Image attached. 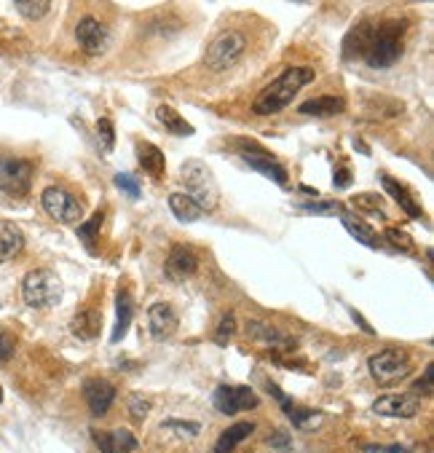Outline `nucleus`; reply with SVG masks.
I'll use <instances>...</instances> for the list:
<instances>
[{"mask_svg":"<svg viewBox=\"0 0 434 453\" xmlns=\"http://www.w3.org/2000/svg\"><path fill=\"white\" fill-rule=\"evenodd\" d=\"M314 81H316L314 67H287L277 81H271V83L255 97L252 113H257V116L279 113V110H284L292 99L298 97V92H301L303 86H309Z\"/></svg>","mask_w":434,"mask_h":453,"instance_id":"nucleus-1","label":"nucleus"},{"mask_svg":"<svg viewBox=\"0 0 434 453\" xmlns=\"http://www.w3.org/2000/svg\"><path fill=\"white\" fill-rule=\"evenodd\" d=\"M338 218H341L346 231H348L357 242H362V244H368V247H378V233H375V228H370L365 220H359V218L351 215V212H341Z\"/></svg>","mask_w":434,"mask_h":453,"instance_id":"nucleus-26","label":"nucleus"},{"mask_svg":"<svg viewBox=\"0 0 434 453\" xmlns=\"http://www.w3.org/2000/svg\"><path fill=\"white\" fill-rule=\"evenodd\" d=\"M126 405H129V413H131L134 421H142L151 413V402H148L145 397H140V394H131V397L126 400Z\"/></svg>","mask_w":434,"mask_h":453,"instance_id":"nucleus-35","label":"nucleus"},{"mask_svg":"<svg viewBox=\"0 0 434 453\" xmlns=\"http://www.w3.org/2000/svg\"><path fill=\"white\" fill-rule=\"evenodd\" d=\"M116 185H118V191H124L129 198H140V185H137V180L131 177V174H116Z\"/></svg>","mask_w":434,"mask_h":453,"instance_id":"nucleus-37","label":"nucleus"},{"mask_svg":"<svg viewBox=\"0 0 434 453\" xmlns=\"http://www.w3.org/2000/svg\"><path fill=\"white\" fill-rule=\"evenodd\" d=\"M97 448L102 453H131L137 448V437L129 429H110V432H94Z\"/></svg>","mask_w":434,"mask_h":453,"instance_id":"nucleus-16","label":"nucleus"},{"mask_svg":"<svg viewBox=\"0 0 434 453\" xmlns=\"http://www.w3.org/2000/svg\"><path fill=\"white\" fill-rule=\"evenodd\" d=\"M370 367V376L375 378V384L381 387H392V384H400L403 378H407L413 373V362L410 357L400 352V349H381L370 357L368 362Z\"/></svg>","mask_w":434,"mask_h":453,"instance_id":"nucleus-5","label":"nucleus"},{"mask_svg":"<svg viewBox=\"0 0 434 453\" xmlns=\"http://www.w3.org/2000/svg\"><path fill=\"white\" fill-rule=\"evenodd\" d=\"M116 394H118L116 387L105 378H86L84 381V400H86L92 416H97V419L110 411V405L116 402Z\"/></svg>","mask_w":434,"mask_h":453,"instance_id":"nucleus-13","label":"nucleus"},{"mask_svg":"<svg viewBox=\"0 0 434 453\" xmlns=\"http://www.w3.org/2000/svg\"><path fill=\"white\" fill-rule=\"evenodd\" d=\"M284 413L290 416V421H292L295 426H301V429H311V426H319V421H322V413H316V411H311V408H301V405H292V402H287V405H284Z\"/></svg>","mask_w":434,"mask_h":453,"instance_id":"nucleus-28","label":"nucleus"},{"mask_svg":"<svg viewBox=\"0 0 434 453\" xmlns=\"http://www.w3.org/2000/svg\"><path fill=\"white\" fill-rule=\"evenodd\" d=\"M386 236H389V242H392V244H403V247H407V250H413V239H410L405 231L389 228V231H386Z\"/></svg>","mask_w":434,"mask_h":453,"instance_id":"nucleus-39","label":"nucleus"},{"mask_svg":"<svg viewBox=\"0 0 434 453\" xmlns=\"http://www.w3.org/2000/svg\"><path fill=\"white\" fill-rule=\"evenodd\" d=\"M97 134H99L102 151L110 153V151L116 148V129H113V121H110V118H99V121H97Z\"/></svg>","mask_w":434,"mask_h":453,"instance_id":"nucleus-33","label":"nucleus"},{"mask_svg":"<svg viewBox=\"0 0 434 453\" xmlns=\"http://www.w3.org/2000/svg\"><path fill=\"white\" fill-rule=\"evenodd\" d=\"M354 151H359V153H365V156H370V151H368V148H365V145H362V142H359V140H357V142H354Z\"/></svg>","mask_w":434,"mask_h":453,"instance_id":"nucleus-45","label":"nucleus"},{"mask_svg":"<svg viewBox=\"0 0 434 453\" xmlns=\"http://www.w3.org/2000/svg\"><path fill=\"white\" fill-rule=\"evenodd\" d=\"M177 324H180V320H177V314H175V309L169 303L158 300V303H153L148 309V327H151V335L155 341L172 338L177 333Z\"/></svg>","mask_w":434,"mask_h":453,"instance_id":"nucleus-15","label":"nucleus"},{"mask_svg":"<svg viewBox=\"0 0 434 453\" xmlns=\"http://www.w3.org/2000/svg\"><path fill=\"white\" fill-rule=\"evenodd\" d=\"M155 118H158V124H161L164 129L172 131L175 137H190V134H193V127L188 124L186 118H183L172 105H158V107H155Z\"/></svg>","mask_w":434,"mask_h":453,"instance_id":"nucleus-24","label":"nucleus"},{"mask_svg":"<svg viewBox=\"0 0 434 453\" xmlns=\"http://www.w3.org/2000/svg\"><path fill=\"white\" fill-rule=\"evenodd\" d=\"M131 317H134V300H131L129 290H118V298H116V327H113V335H110L113 344H118L126 335V330L131 324Z\"/></svg>","mask_w":434,"mask_h":453,"instance_id":"nucleus-21","label":"nucleus"},{"mask_svg":"<svg viewBox=\"0 0 434 453\" xmlns=\"http://www.w3.org/2000/svg\"><path fill=\"white\" fill-rule=\"evenodd\" d=\"M303 116H316V118H330V116H338L346 110V99L343 97H330V94H324V97H316V99H309V102H303L301 107H298Z\"/></svg>","mask_w":434,"mask_h":453,"instance_id":"nucleus-20","label":"nucleus"},{"mask_svg":"<svg viewBox=\"0 0 434 453\" xmlns=\"http://www.w3.org/2000/svg\"><path fill=\"white\" fill-rule=\"evenodd\" d=\"M351 204L357 207V212H370V215H378L381 220H383V212H381V207H383V198L378 194H357L351 196Z\"/></svg>","mask_w":434,"mask_h":453,"instance_id":"nucleus-31","label":"nucleus"},{"mask_svg":"<svg viewBox=\"0 0 434 453\" xmlns=\"http://www.w3.org/2000/svg\"><path fill=\"white\" fill-rule=\"evenodd\" d=\"M239 156L249 164V169L260 172L263 177H268V180H274L279 185H287V169L268 151H263L260 145H255L252 140H242L239 142Z\"/></svg>","mask_w":434,"mask_h":453,"instance_id":"nucleus-9","label":"nucleus"},{"mask_svg":"<svg viewBox=\"0 0 434 453\" xmlns=\"http://www.w3.org/2000/svg\"><path fill=\"white\" fill-rule=\"evenodd\" d=\"M252 432H255V424H252V421H236V424H231V426L217 437L215 453H231L242 440H247Z\"/></svg>","mask_w":434,"mask_h":453,"instance_id":"nucleus-22","label":"nucleus"},{"mask_svg":"<svg viewBox=\"0 0 434 453\" xmlns=\"http://www.w3.org/2000/svg\"><path fill=\"white\" fill-rule=\"evenodd\" d=\"M35 166L27 159H0V191L11 196H25L30 191Z\"/></svg>","mask_w":434,"mask_h":453,"instance_id":"nucleus-10","label":"nucleus"},{"mask_svg":"<svg viewBox=\"0 0 434 453\" xmlns=\"http://www.w3.org/2000/svg\"><path fill=\"white\" fill-rule=\"evenodd\" d=\"M25 250V233L11 220H0V263L14 260Z\"/></svg>","mask_w":434,"mask_h":453,"instance_id":"nucleus-17","label":"nucleus"},{"mask_svg":"<svg viewBox=\"0 0 434 453\" xmlns=\"http://www.w3.org/2000/svg\"><path fill=\"white\" fill-rule=\"evenodd\" d=\"M169 209H172V215H175L180 223H196V220L204 215V209H201L188 194L169 196Z\"/></svg>","mask_w":434,"mask_h":453,"instance_id":"nucleus-25","label":"nucleus"},{"mask_svg":"<svg viewBox=\"0 0 434 453\" xmlns=\"http://www.w3.org/2000/svg\"><path fill=\"white\" fill-rule=\"evenodd\" d=\"M233 335H236V314L233 311H225L215 327V344L217 346H225Z\"/></svg>","mask_w":434,"mask_h":453,"instance_id":"nucleus-32","label":"nucleus"},{"mask_svg":"<svg viewBox=\"0 0 434 453\" xmlns=\"http://www.w3.org/2000/svg\"><path fill=\"white\" fill-rule=\"evenodd\" d=\"M303 212H314V215H341L346 212L343 204L338 201H316V204H301Z\"/></svg>","mask_w":434,"mask_h":453,"instance_id":"nucleus-34","label":"nucleus"},{"mask_svg":"<svg viewBox=\"0 0 434 453\" xmlns=\"http://www.w3.org/2000/svg\"><path fill=\"white\" fill-rule=\"evenodd\" d=\"M403 30L405 22H400V19H386L381 25H375L370 43H368V49L362 54L365 62L370 67H378V70L394 65L400 60V54H403Z\"/></svg>","mask_w":434,"mask_h":453,"instance_id":"nucleus-2","label":"nucleus"},{"mask_svg":"<svg viewBox=\"0 0 434 453\" xmlns=\"http://www.w3.org/2000/svg\"><path fill=\"white\" fill-rule=\"evenodd\" d=\"M0 402H3V387H0Z\"/></svg>","mask_w":434,"mask_h":453,"instance_id":"nucleus-46","label":"nucleus"},{"mask_svg":"<svg viewBox=\"0 0 434 453\" xmlns=\"http://www.w3.org/2000/svg\"><path fill=\"white\" fill-rule=\"evenodd\" d=\"M70 330H73L81 341H92V338H97L99 330H102V314H99V309H97V306L81 309V311L73 317Z\"/></svg>","mask_w":434,"mask_h":453,"instance_id":"nucleus-18","label":"nucleus"},{"mask_svg":"<svg viewBox=\"0 0 434 453\" xmlns=\"http://www.w3.org/2000/svg\"><path fill=\"white\" fill-rule=\"evenodd\" d=\"M247 335H252L260 344H268V346H290L292 344L284 333H279L277 327H271L266 322H247Z\"/></svg>","mask_w":434,"mask_h":453,"instance_id":"nucleus-27","label":"nucleus"},{"mask_svg":"<svg viewBox=\"0 0 434 453\" xmlns=\"http://www.w3.org/2000/svg\"><path fill=\"white\" fill-rule=\"evenodd\" d=\"M212 405L222 416H236L244 411H255L260 405V397L249 387H233V384H222L215 389L212 394Z\"/></svg>","mask_w":434,"mask_h":453,"instance_id":"nucleus-8","label":"nucleus"},{"mask_svg":"<svg viewBox=\"0 0 434 453\" xmlns=\"http://www.w3.org/2000/svg\"><path fill=\"white\" fill-rule=\"evenodd\" d=\"M14 349H16L14 335H11L8 330H3V327H0V362L11 359V357H14Z\"/></svg>","mask_w":434,"mask_h":453,"instance_id":"nucleus-38","label":"nucleus"},{"mask_svg":"<svg viewBox=\"0 0 434 453\" xmlns=\"http://www.w3.org/2000/svg\"><path fill=\"white\" fill-rule=\"evenodd\" d=\"M164 271H166V276H169L172 282H186V279H190V276L199 271V258H196V253H193L190 247L175 244V247L169 250V255H166Z\"/></svg>","mask_w":434,"mask_h":453,"instance_id":"nucleus-12","label":"nucleus"},{"mask_svg":"<svg viewBox=\"0 0 434 453\" xmlns=\"http://www.w3.org/2000/svg\"><path fill=\"white\" fill-rule=\"evenodd\" d=\"M166 429H175L180 437H186V440H190V437H196L199 435V424L196 421H180V419H172V421H166Z\"/></svg>","mask_w":434,"mask_h":453,"instance_id":"nucleus-36","label":"nucleus"},{"mask_svg":"<svg viewBox=\"0 0 434 453\" xmlns=\"http://www.w3.org/2000/svg\"><path fill=\"white\" fill-rule=\"evenodd\" d=\"M333 183H335V188H348V183H351V172H348V169H338L335 177H333Z\"/></svg>","mask_w":434,"mask_h":453,"instance_id":"nucleus-42","label":"nucleus"},{"mask_svg":"<svg viewBox=\"0 0 434 453\" xmlns=\"http://www.w3.org/2000/svg\"><path fill=\"white\" fill-rule=\"evenodd\" d=\"M62 282L49 268H35L22 282V298L32 309H51L62 300Z\"/></svg>","mask_w":434,"mask_h":453,"instance_id":"nucleus-4","label":"nucleus"},{"mask_svg":"<svg viewBox=\"0 0 434 453\" xmlns=\"http://www.w3.org/2000/svg\"><path fill=\"white\" fill-rule=\"evenodd\" d=\"M381 183H383L386 194L392 196V198H394V201H397V204L403 207V209L407 212V215H410V218H416V220H418V218H424V212H421L418 201H416L413 196L407 194V188H405L400 180H394L392 174H381Z\"/></svg>","mask_w":434,"mask_h":453,"instance_id":"nucleus-19","label":"nucleus"},{"mask_svg":"<svg viewBox=\"0 0 434 453\" xmlns=\"http://www.w3.org/2000/svg\"><path fill=\"white\" fill-rule=\"evenodd\" d=\"M107 27L102 22H97L94 16H84L75 27V40L78 46L89 54V57H99L105 49H107Z\"/></svg>","mask_w":434,"mask_h":453,"instance_id":"nucleus-11","label":"nucleus"},{"mask_svg":"<svg viewBox=\"0 0 434 453\" xmlns=\"http://www.w3.org/2000/svg\"><path fill=\"white\" fill-rule=\"evenodd\" d=\"M137 159H140V166H142L145 174H151L153 180L164 177V172H166V159H164V153L155 148L153 142H142V145L137 148Z\"/></svg>","mask_w":434,"mask_h":453,"instance_id":"nucleus-23","label":"nucleus"},{"mask_svg":"<svg viewBox=\"0 0 434 453\" xmlns=\"http://www.w3.org/2000/svg\"><path fill=\"white\" fill-rule=\"evenodd\" d=\"M386 453H413V448H403V445H392V448H386Z\"/></svg>","mask_w":434,"mask_h":453,"instance_id":"nucleus-44","label":"nucleus"},{"mask_svg":"<svg viewBox=\"0 0 434 453\" xmlns=\"http://www.w3.org/2000/svg\"><path fill=\"white\" fill-rule=\"evenodd\" d=\"M99 226H102V212L92 215L86 223H81V226L75 228V231H78V239L89 247V253H97V233H99Z\"/></svg>","mask_w":434,"mask_h":453,"instance_id":"nucleus-29","label":"nucleus"},{"mask_svg":"<svg viewBox=\"0 0 434 453\" xmlns=\"http://www.w3.org/2000/svg\"><path fill=\"white\" fill-rule=\"evenodd\" d=\"M180 177H183V183H186V194L190 196L201 209H215L217 201H220V191H217L215 174H212V169H209L207 164L190 159V161L183 164Z\"/></svg>","mask_w":434,"mask_h":453,"instance_id":"nucleus-3","label":"nucleus"},{"mask_svg":"<svg viewBox=\"0 0 434 453\" xmlns=\"http://www.w3.org/2000/svg\"><path fill=\"white\" fill-rule=\"evenodd\" d=\"M244 51H247V38L244 35L236 33V30L220 33L204 51V65L215 70V73H222V70L236 65Z\"/></svg>","mask_w":434,"mask_h":453,"instance_id":"nucleus-6","label":"nucleus"},{"mask_svg":"<svg viewBox=\"0 0 434 453\" xmlns=\"http://www.w3.org/2000/svg\"><path fill=\"white\" fill-rule=\"evenodd\" d=\"M271 448H279V451H284V448H290L287 443H290V437L284 435V432H274V435H268V440H266Z\"/></svg>","mask_w":434,"mask_h":453,"instance_id":"nucleus-41","label":"nucleus"},{"mask_svg":"<svg viewBox=\"0 0 434 453\" xmlns=\"http://www.w3.org/2000/svg\"><path fill=\"white\" fill-rule=\"evenodd\" d=\"M372 411L386 419H413L418 413V400L410 394H381L372 402Z\"/></svg>","mask_w":434,"mask_h":453,"instance_id":"nucleus-14","label":"nucleus"},{"mask_svg":"<svg viewBox=\"0 0 434 453\" xmlns=\"http://www.w3.org/2000/svg\"><path fill=\"white\" fill-rule=\"evenodd\" d=\"M40 207L46 209V215L57 223L64 226H75L81 223L84 218V204L78 196H73L62 185H49L43 194H40Z\"/></svg>","mask_w":434,"mask_h":453,"instance_id":"nucleus-7","label":"nucleus"},{"mask_svg":"<svg viewBox=\"0 0 434 453\" xmlns=\"http://www.w3.org/2000/svg\"><path fill=\"white\" fill-rule=\"evenodd\" d=\"M351 320H354V322L359 324V327H362V330H365L368 335H372V327H370V324H368V322H365V317H362V314H359L357 309H351Z\"/></svg>","mask_w":434,"mask_h":453,"instance_id":"nucleus-43","label":"nucleus"},{"mask_svg":"<svg viewBox=\"0 0 434 453\" xmlns=\"http://www.w3.org/2000/svg\"><path fill=\"white\" fill-rule=\"evenodd\" d=\"M14 8L27 19H43L51 11V3L49 0H16Z\"/></svg>","mask_w":434,"mask_h":453,"instance_id":"nucleus-30","label":"nucleus"},{"mask_svg":"<svg viewBox=\"0 0 434 453\" xmlns=\"http://www.w3.org/2000/svg\"><path fill=\"white\" fill-rule=\"evenodd\" d=\"M416 391H421L424 397H432V365H426V370H424V378L416 384Z\"/></svg>","mask_w":434,"mask_h":453,"instance_id":"nucleus-40","label":"nucleus"}]
</instances>
